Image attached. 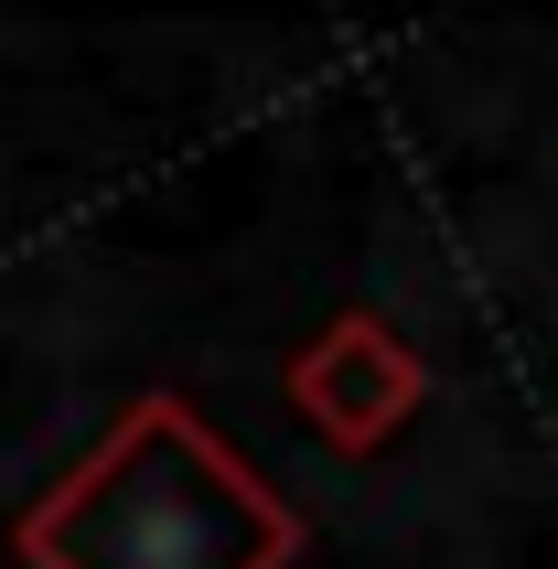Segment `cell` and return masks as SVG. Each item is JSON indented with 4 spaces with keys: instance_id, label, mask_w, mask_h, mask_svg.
<instances>
[{
    "instance_id": "cell-1",
    "label": "cell",
    "mask_w": 558,
    "mask_h": 569,
    "mask_svg": "<svg viewBox=\"0 0 558 569\" xmlns=\"http://www.w3.org/2000/svg\"><path fill=\"white\" fill-rule=\"evenodd\" d=\"M311 527L216 419L151 387L11 527L22 569H301Z\"/></svg>"
},
{
    "instance_id": "cell-2",
    "label": "cell",
    "mask_w": 558,
    "mask_h": 569,
    "mask_svg": "<svg viewBox=\"0 0 558 569\" xmlns=\"http://www.w3.org/2000/svg\"><path fill=\"white\" fill-rule=\"evenodd\" d=\"M279 387H290V409H301V430L322 451H387L408 419H419V398H430V366L408 355V333L387 312L343 301V312L290 355Z\"/></svg>"
}]
</instances>
